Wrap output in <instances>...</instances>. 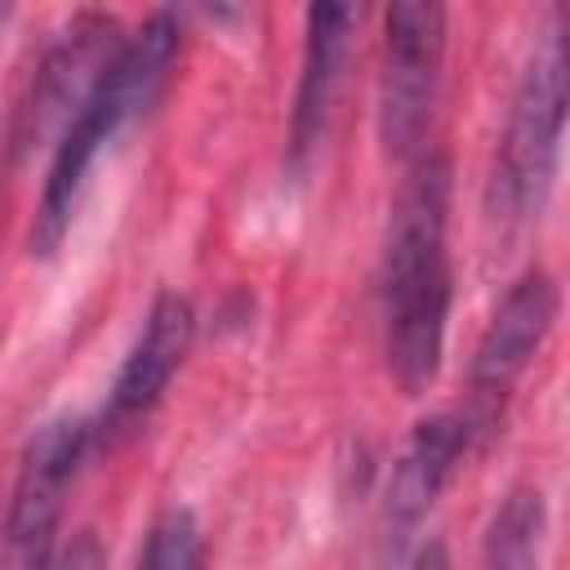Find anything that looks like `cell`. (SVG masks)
<instances>
[{"label":"cell","instance_id":"obj_1","mask_svg":"<svg viewBox=\"0 0 570 570\" xmlns=\"http://www.w3.org/2000/svg\"><path fill=\"white\" fill-rule=\"evenodd\" d=\"M445 232H450V160L423 151L414 156V169L392 205L383 263H379L383 352L405 396L432 387L445 356V330L454 303Z\"/></svg>","mask_w":570,"mask_h":570},{"label":"cell","instance_id":"obj_2","mask_svg":"<svg viewBox=\"0 0 570 570\" xmlns=\"http://www.w3.org/2000/svg\"><path fill=\"white\" fill-rule=\"evenodd\" d=\"M178 49H183V27L165 9L142 18V27L120 40L116 58L107 62L98 85L89 89V98L80 102V111L62 125V134L53 142L45 187L36 200V218H31V236H27L31 254L45 258L62 245L94 160L129 120H138L156 107V98L165 94V85L174 76Z\"/></svg>","mask_w":570,"mask_h":570},{"label":"cell","instance_id":"obj_3","mask_svg":"<svg viewBox=\"0 0 570 570\" xmlns=\"http://www.w3.org/2000/svg\"><path fill=\"white\" fill-rule=\"evenodd\" d=\"M561 134H566V40L561 31H552L512 94V111L490 165L485 205L494 218H525L530 209L543 205L557 178Z\"/></svg>","mask_w":570,"mask_h":570},{"label":"cell","instance_id":"obj_4","mask_svg":"<svg viewBox=\"0 0 570 570\" xmlns=\"http://www.w3.org/2000/svg\"><path fill=\"white\" fill-rule=\"evenodd\" d=\"M445 67V9L436 0H396L383 13L379 134L401 160L423 156Z\"/></svg>","mask_w":570,"mask_h":570},{"label":"cell","instance_id":"obj_5","mask_svg":"<svg viewBox=\"0 0 570 570\" xmlns=\"http://www.w3.org/2000/svg\"><path fill=\"white\" fill-rule=\"evenodd\" d=\"M557 285L548 272H525L494 307L490 325L481 330L476 338V352H472V365H468V428L472 436L481 432H494L508 401H512V387L521 383V374L530 370V361L539 356L543 338L552 334L557 325Z\"/></svg>","mask_w":570,"mask_h":570},{"label":"cell","instance_id":"obj_6","mask_svg":"<svg viewBox=\"0 0 570 570\" xmlns=\"http://www.w3.org/2000/svg\"><path fill=\"white\" fill-rule=\"evenodd\" d=\"M94 445H98L94 419H76V414L40 423L22 445L18 476L9 490V512H4V543L18 557V566L58 539L67 490L76 485Z\"/></svg>","mask_w":570,"mask_h":570},{"label":"cell","instance_id":"obj_7","mask_svg":"<svg viewBox=\"0 0 570 570\" xmlns=\"http://www.w3.org/2000/svg\"><path fill=\"white\" fill-rule=\"evenodd\" d=\"M120 49V27L107 13H76L58 40L45 49V58L36 62V76L22 94V102L9 116V134L4 142L13 151H27L49 125H62L80 111V102L89 98V89L98 85V76L107 71V62Z\"/></svg>","mask_w":570,"mask_h":570},{"label":"cell","instance_id":"obj_8","mask_svg":"<svg viewBox=\"0 0 570 570\" xmlns=\"http://www.w3.org/2000/svg\"><path fill=\"white\" fill-rule=\"evenodd\" d=\"M191 338H196V312L183 294L165 289L151 298L147 316H142V330L134 338V347L125 352L116 379H111V392H107V405L102 414L94 419L98 428V445L138 428L165 396V387L174 383L178 365L187 361L191 352Z\"/></svg>","mask_w":570,"mask_h":570},{"label":"cell","instance_id":"obj_9","mask_svg":"<svg viewBox=\"0 0 570 570\" xmlns=\"http://www.w3.org/2000/svg\"><path fill=\"white\" fill-rule=\"evenodd\" d=\"M347 31H352V9L347 4H312L307 9V40H303V67H298V89H294V111H289V169H307L312 151L325 138L334 94L343 80V58H347Z\"/></svg>","mask_w":570,"mask_h":570},{"label":"cell","instance_id":"obj_10","mask_svg":"<svg viewBox=\"0 0 570 570\" xmlns=\"http://www.w3.org/2000/svg\"><path fill=\"white\" fill-rule=\"evenodd\" d=\"M472 428L463 419V410H441L414 423V432L405 436L401 454L392 459V476H387V517L396 525H414L419 517H428V508L441 499V490L450 485V476L459 472L463 454L472 450Z\"/></svg>","mask_w":570,"mask_h":570},{"label":"cell","instance_id":"obj_11","mask_svg":"<svg viewBox=\"0 0 570 570\" xmlns=\"http://www.w3.org/2000/svg\"><path fill=\"white\" fill-rule=\"evenodd\" d=\"M543 539H548V503L534 485H517L485 525L481 570H539Z\"/></svg>","mask_w":570,"mask_h":570},{"label":"cell","instance_id":"obj_12","mask_svg":"<svg viewBox=\"0 0 570 570\" xmlns=\"http://www.w3.org/2000/svg\"><path fill=\"white\" fill-rule=\"evenodd\" d=\"M134 570H205V530L187 508H169L151 521Z\"/></svg>","mask_w":570,"mask_h":570},{"label":"cell","instance_id":"obj_13","mask_svg":"<svg viewBox=\"0 0 570 570\" xmlns=\"http://www.w3.org/2000/svg\"><path fill=\"white\" fill-rule=\"evenodd\" d=\"M18 570H102V548L89 530H80L71 539H53L40 557H31Z\"/></svg>","mask_w":570,"mask_h":570},{"label":"cell","instance_id":"obj_14","mask_svg":"<svg viewBox=\"0 0 570 570\" xmlns=\"http://www.w3.org/2000/svg\"><path fill=\"white\" fill-rule=\"evenodd\" d=\"M405 570H450V557H445V548L441 543H423L414 557H410V566Z\"/></svg>","mask_w":570,"mask_h":570}]
</instances>
